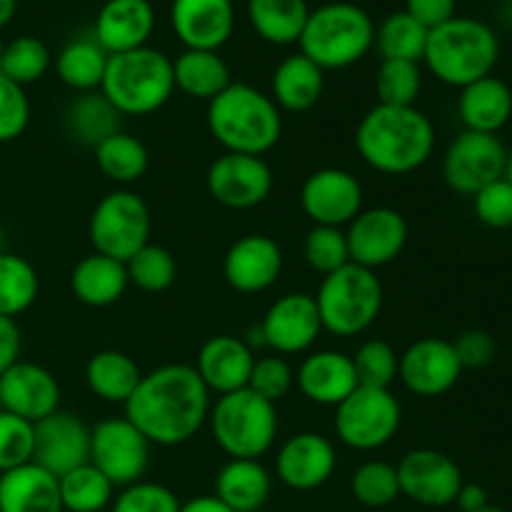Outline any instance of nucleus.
<instances>
[{
  "label": "nucleus",
  "instance_id": "nucleus-38",
  "mask_svg": "<svg viewBox=\"0 0 512 512\" xmlns=\"http://www.w3.org/2000/svg\"><path fill=\"white\" fill-rule=\"evenodd\" d=\"M430 30L420 25L413 15L405 10L390 13L383 23L375 25V45L383 60H410L423 63L425 45H428Z\"/></svg>",
  "mask_w": 512,
  "mask_h": 512
},
{
  "label": "nucleus",
  "instance_id": "nucleus-20",
  "mask_svg": "<svg viewBox=\"0 0 512 512\" xmlns=\"http://www.w3.org/2000/svg\"><path fill=\"white\" fill-rule=\"evenodd\" d=\"M33 463L63 478L70 470L90 463V428L68 410H55L35 423Z\"/></svg>",
  "mask_w": 512,
  "mask_h": 512
},
{
  "label": "nucleus",
  "instance_id": "nucleus-62",
  "mask_svg": "<svg viewBox=\"0 0 512 512\" xmlns=\"http://www.w3.org/2000/svg\"><path fill=\"white\" fill-rule=\"evenodd\" d=\"M0 413H3V403H0Z\"/></svg>",
  "mask_w": 512,
  "mask_h": 512
},
{
  "label": "nucleus",
  "instance_id": "nucleus-8",
  "mask_svg": "<svg viewBox=\"0 0 512 512\" xmlns=\"http://www.w3.org/2000/svg\"><path fill=\"white\" fill-rule=\"evenodd\" d=\"M313 298L325 333L335 338H355L378 320L385 293L375 270L348 263L325 275Z\"/></svg>",
  "mask_w": 512,
  "mask_h": 512
},
{
  "label": "nucleus",
  "instance_id": "nucleus-35",
  "mask_svg": "<svg viewBox=\"0 0 512 512\" xmlns=\"http://www.w3.org/2000/svg\"><path fill=\"white\" fill-rule=\"evenodd\" d=\"M65 130L75 143L95 150L105 138L118 133L120 113L100 90L78 93V98L65 108Z\"/></svg>",
  "mask_w": 512,
  "mask_h": 512
},
{
  "label": "nucleus",
  "instance_id": "nucleus-15",
  "mask_svg": "<svg viewBox=\"0 0 512 512\" xmlns=\"http://www.w3.org/2000/svg\"><path fill=\"white\" fill-rule=\"evenodd\" d=\"M400 495L423 508H448L455 503L465 478L453 458L433 448L410 450L395 465Z\"/></svg>",
  "mask_w": 512,
  "mask_h": 512
},
{
  "label": "nucleus",
  "instance_id": "nucleus-4",
  "mask_svg": "<svg viewBox=\"0 0 512 512\" xmlns=\"http://www.w3.org/2000/svg\"><path fill=\"white\" fill-rule=\"evenodd\" d=\"M500 58V38L485 20L455 15L430 30L423 63L440 83L465 88L493 75Z\"/></svg>",
  "mask_w": 512,
  "mask_h": 512
},
{
  "label": "nucleus",
  "instance_id": "nucleus-18",
  "mask_svg": "<svg viewBox=\"0 0 512 512\" xmlns=\"http://www.w3.org/2000/svg\"><path fill=\"white\" fill-rule=\"evenodd\" d=\"M463 375L450 340L420 338L408 345L398 363V380L418 398H440L458 385Z\"/></svg>",
  "mask_w": 512,
  "mask_h": 512
},
{
  "label": "nucleus",
  "instance_id": "nucleus-44",
  "mask_svg": "<svg viewBox=\"0 0 512 512\" xmlns=\"http://www.w3.org/2000/svg\"><path fill=\"white\" fill-rule=\"evenodd\" d=\"M423 90L420 63L410 60H380L375 73V95L383 105H415Z\"/></svg>",
  "mask_w": 512,
  "mask_h": 512
},
{
  "label": "nucleus",
  "instance_id": "nucleus-12",
  "mask_svg": "<svg viewBox=\"0 0 512 512\" xmlns=\"http://www.w3.org/2000/svg\"><path fill=\"white\" fill-rule=\"evenodd\" d=\"M508 153L498 135L463 130L445 150L443 180L450 190L473 198L485 185L505 178Z\"/></svg>",
  "mask_w": 512,
  "mask_h": 512
},
{
  "label": "nucleus",
  "instance_id": "nucleus-33",
  "mask_svg": "<svg viewBox=\"0 0 512 512\" xmlns=\"http://www.w3.org/2000/svg\"><path fill=\"white\" fill-rule=\"evenodd\" d=\"M138 363L120 350H100L85 363V385L95 398L110 405H125L138 388Z\"/></svg>",
  "mask_w": 512,
  "mask_h": 512
},
{
  "label": "nucleus",
  "instance_id": "nucleus-19",
  "mask_svg": "<svg viewBox=\"0 0 512 512\" xmlns=\"http://www.w3.org/2000/svg\"><path fill=\"white\" fill-rule=\"evenodd\" d=\"M338 468V453L333 440L320 433H295L280 445L275 455V475L280 483L298 493L318 490L333 478Z\"/></svg>",
  "mask_w": 512,
  "mask_h": 512
},
{
  "label": "nucleus",
  "instance_id": "nucleus-31",
  "mask_svg": "<svg viewBox=\"0 0 512 512\" xmlns=\"http://www.w3.org/2000/svg\"><path fill=\"white\" fill-rule=\"evenodd\" d=\"M273 478L260 460H228L215 475V498L235 512H258L268 503Z\"/></svg>",
  "mask_w": 512,
  "mask_h": 512
},
{
  "label": "nucleus",
  "instance_id": "nucleus-26",
  "mask_svg": "<svg viewBox=\"0 0 512 512\" xmlns=\"http://www.w3.org/2000/svg\"><path fill=\"white\" fill-rule=\"evenodd\" d=\"M155 30V10L150 0H105L95 15L93 38L108 55L148 45Z\"/></svg>",
  "mask_w": 512,
  "mask_h": 512
},
{
  "label": "nucleus",
  "instance_id": "nucleus-37",
  "mask_svg": "<svg viewBox=\"0 0 512 512\" xmlns=\"http://www.w3.org/2000/svg\"><path fill=\"white\" fill-rule=\"evenodd\" d=\"M93 153L100 173L110 183L123 185V188L143 178L150 165V153L143 140L135 138L133 133H125V130H118L110 138H105Z\"/></svg>",
  "mask_w": 512,
  "mask_h": 512
},
{
  "label": "nucleus",
  "instance_id": "nucleus-60",
  "mask_svg": "<svg viewBox=\"0 0 512 512\" xmlns=\"http://www.w3.org/2000/svg\"><path fill=\"white\" fill-rule=\"evenodd\" d=\"M478 512H508V510H503V508H495V505H488V508H483V510H478Z\"/></svg>",
  "mask_w": 512,
  "mask_h": 512
},
{
  "label": "nucleus",
  "instance_id": "nucleus-6",
  "mask_svg": "<svg viewBox=\"0 0 512 512\" xmlns=\"http://www.w3.org/2000/svg\"><path fill=\"white\" fill-rule=\"evenodd\" d=\"M100 93L120 115L158 113L175 93L173 58L150 45L110 55Z\"/></svg>",
  "mask_w": 512,
  "mask_h": 512
},
{
  "label": "nucleus",
  "instance_id": "nucleus-21",
  "mask_svg": "<svg viewBox=\"0 0 512 512\" xmlns=\"http://www.w3.org/2000/svg\"><path fill=\"white\" fill-rule=\"evenodd\" d=\"M0 403L5 413L35 425L60 410V383L43 365L18 360L0 375Z\"/></svg>",
  "mask_w": 512,
  "mask_h": 512
},
{
  "label": "nucleus",
  "instance_id": "nucleus-52",
  "mask_svg": "<svg viewBox=\"0 0 512 512\" xmlns=\"http://www.w3.org/2000/svg\"><path fill=\"white\" fill-rule=\"evenodd\" d=\"M455 355H458L463 370H480L493 363L495 358V340L485 330H465L453 340Z\"/></svg>",
  "mask_w": 512,
  "mask_h": 512
},
{
  "label": "nucleus",
  "instance_id": "nucleus-51",
  "mask_svg": "<svg viewBox=\"0 0 512 512\" xmlns=\"http://www.w3.org/2000/svg\"><path fill=\"white\" fill-rule=\"evenodd\" d=\"M475 218L495 230L512 228V185L505 178L485 185L473 195Z\"/></svg>",
  "mask_w": 512,
  "mask_h": 512
},
{
  "label": "nucleus",
  "instance_id": "nucleus-53",
  "mask_svg": "<svg viewBox=\"0 0 512 512\" xmlns=\"http://www.w3.org/2000/svg\"><path fill=\"white\" fill-rule=\"evenodd\" d=\"M403 10L413 15L420 25L433 30L458 15V0H405Z\"/></svg>",
  "mask_w": 512,
  "mask_h": 512
},
{
  "label": "nucleus",
  "instance_id": "nucleus-9",
  "mask_svg": "<svg viewBox=\"0 0 512 512\" xmlns=\"http://www.w3.org/2000/svg\"><path fill=\"white\" fill-rule=\"evenodd\" d=\"M153 218L150 208L138 193L115 188L98 200L88 223V238L93 253L128 263L143 245L150 243Z\"/></svg>",
  "mask_w": 512,
  "mask_h": 512
},
{
  "label": "nucleus",
  "instance_id": "nucleus-28",
  "mask_svg": "<svg viewBox=\"0 0 512 512\" xmlns=\"http://www.w3.org/2000/svg\"><path fill=\"white\" fill-rule=\"evenodd\" d=\"M458 115L465 130L498 135L512 118V90L495 75L475 80L460 88Z\"/></svg>",
  "mask_w": 512,
  "mask_h": 512
},
{
  "label": "nucleus",
  "instance_id": "nucleus-34",
  "mask_svg": "<svg viewBox=\"0 0 512 512\" xmlns=\"http://www.w3.org/2000/svg\"><path fill=\"white\" fill-rule=\"evenodd\" d=\"M250 28L270 45H295L308 23V0H248Z\"/></svg>",
  "mask_w": 512,
  "mask_h": 512
},
{
  "label": "nucleus",
  "instance_id": "nucleus-61",
  "mask_svg": "<svg viewBox=\"0 0 512 512\" xmlns=\"http://www.w3.org/2000/svg\"><path fill=\"white\" fill-rule=\"evenodd\" d=\"M3 50H5V43H3V38H0V60H3Z\"/></svg>",
  "mask_w": 512,
  "mask_h": 512
},
{
  "label": "nucleus",
  "instance_id": "nucleus-13",
  "mask_svg": "<svg viewBox=\"0 0 512 512\" xmlns=\"http://www.w3.org/2000/svg\"><path fill=\"white\" fill-rule=\"evenodd\" d=\"M275 185L273 168L260 155L223 153L210 163L205 188L215 203L230 210H250L270 198Z\"/></svg>",
  "mask_w": 512,
  "mask_h": 512
},
{
  "label": "nucleus",
  "instance_id": "nucleus-36",
  "mask_svg": "<svg viewBox=\"0 0 512 512\" xmlns=\"http://www.w3.org/2000/svg\"><path fill=\"white\" fill-rule=\"evenodd\" d=\"M108 60L110 55L100 48L98 40L78 38L63 45L55 55V73L60 83L68 85L75 93H93L103 85Z\"/></svg>",
  "mask_w": 512,
  "mask_h": 512
},
{
  "label": "nucleus",
  "instance_id": "nucleus-56",
  "mask_svg": "<svg viewBox=\"0 0 512 512\" xmlns=\"http://www.w3.org/2000/svg\"><path fill=\"white\" fill-rule=\"evenodd\" d=\"M180 512H235L230 510L223 500H218L215 495H198V498H190L188 503H180Z\"/></svg>",
  "mask_w": 512,
  "mask_h": 512
},
{
  "label": "nucleus",
  "instance_id": "nucleus-1",
  "mask_svg": "<svg viewBox=\"0 0 512 512\" xmlns=\"http://www.w3.org/2000/svg\"><path fill=\"white\" fill-rule=\"evenodd\" d=\"M210 405L213 398L198 370L193 365L170 363L145 373L123 410L150 445L175 448L203 430Z\"/></svg>",
  "mask_w": 512,
  "mask_h": 512
},
{
  "label": "nucleus",
  "instance_id": "nucleus-55",
  "mask_svg": "<svg viewBox=\"0 0 512 512\" xmlns=\"http://www.w3.org/2000/svg\"><path fill=\"white\" fill-rule=\"evenodd\" d=\"M455 505H458L463 512H478V510L488 508L490 505L488 490L478 483H463L458 498H455Z\"/></svg>",
  "mask_w": 512,
  "mask_h": 512
},
{
  "label": "nucleus",
  "instance_id": "nucleus-22",
  "mask_svg": "<svg viewBox=\"0 0 512 512\" xmlns=\"http://www.w3.org/2000/svg\"><path fill=\"white\" fill-rule=\"evenodd\" d=\"M283 263V250L273 238L250 233L228 248L223 258V278L238 293L255 295L278 283Z\"/></svg>",
  "mask_w": 512,
  "mask_h": 512
},
{
  "label": "nucleus",
  "instance_id": "nucleus-24",
  "mask_svg": "<svg viewBox=\"0 0 512 512\" xmlns=\"http://www.w3.org/2000/svg\"><path fill=\"white\" fill-rule=\"evenodd\" d=\"M295 385L308 403L338 408L360 383L350 355L340 350H315L305 355L295 370Z\"/></svg>",
  "mask_w": 512,
  "mask_h": 512
},
{
  "label": "nucleus",
  "instance_id": "nucleus-39",
  "mask_svg": "<svg viewBox=\"0 0 512 512\" xmlns=\"http://www.w3.org/2000/svg\"><path fill=\"white\" fill-rule=\"evenodd\" d=\"M58 488L65 512H103L115 498V485L93 463L65 473L58 478Z\"/></svg>",
  "mask_w": 512,
  "mask_h": 512
},
{
  "label": "nucleus",
  "instance_id": "nucleus-58",
  "mask_svg": "<svg viewBox=\"0 0 512 512\" xmlns=\"http://www.w3.org/2000/svg\"><path fill=\"white\" fill-rule=\"evenodd\" d=\"M505 180L512 185V153H508V165H505Z\"/></svg>",
  "mask_w": 512,
  "mask_h": 512
},
{
  "label": "nucleus",
  "instance_id": "nucleus-3",
  "mask_svg": "<svg viewBox=\"0 0 512 512\" xmlns=\"http://www.w3.org/2000/svg\"><path fill=\"white\" fill-rule=\"evenodd\" d=\"M208 130L225 153L260 155L278 145L283 113L268 93L248 83H230L208 103Z\"/></svg>",
  "mask_w": 512,
  "mask_h": 512
},
{
  "label": "nucleus",
  "instance_id": "nucleus-41",
  "mask_svg": "<svg viewBox=\"0 0 512 512\" xmlns=\"http://www.w3.org/2000/svg\"><path fill=\"white\" fill-rule=\"evenodd\" d=\"M53 55L48 45L33 35H20L5 43L3 60H0V73L18 85H33L50 70Z\"/></svg>",
  "mask_w": 512,
  "mask_h": 512
},
{
  "label": "nucleus",
  "instance_id": "nucleus-10",
  "mask_svg": "<svg viewBox=\"0 0 512 512\" xmlns=\"http://www.w3.org/2000/svg\"><path fill=\"white\" fill-rule=\"evenodd\" d=\"M400 423H403V408L393 390L358 385L335 408L333 428L345 448L373 453L385 448L398 435Z\"/></svg>",
  "mask_w": 512,
  "mask_h": 512
},
{
  "label": "nucleus",
  "instance_id": "nucleus-29",
  "mask_svg": "<svg viewBox=\"0 0 512 512\" xmlns=\"http://www.w3.org/2000/svg\"><path fill=\"white\" fill-rule=\"evenodd\" d=\"M0 512H65L58 478L35 463L0 473Z\"/></svg>",
  "mask_w": 512,
  "mask_h": 512
},
{
  "label": "nucleus",
  "instance_id": "nucleus-47",
  "mask_svg": "<svg viewBox=\"0 0 512 512\" xmlns=\"http://www.w3.org/2000/svg\"><path fill=\"white\" fill-rule=\"evenodd\" d=\"M35 425L13 413H0V473L33 463Z\"/></svg>",
  "mask_w": 512,
  "mask_h": 512
},
{
  "label": "nucleus",
  "instance_id": "nucleus-49",
  "mask_svg": "<svg viewBox=\"0 0 512 512\" xmlns=\"http://www.w3.org/2000/svg\"><path fill=\"white\" fill-rule=\"evenodd\" d=\"M110 512H180V500L165 485L140 480L115 495Z\"/></svg>",
  "mask_w": 512,
  "mask_h": 512
},
{
  "label": "nucleus",
  "instance_id": "nucleus-27",
  "mask_svg": "<svg viewBox=\"0 0 512 512\" xmlns=\"http://www.w3.org/2000/svg\"><path fill=\"white\" fill-rule=\"evenodd\" d=\"M325 90V70L318 68L303 53H293L280 60L270 78V98L278 105L280 113H305L315 108L323 98Z\"/></svg>",
  "mask_w": 512,
  "mask_h": 512
},
{
  "label": "nucleus",
  "instance_id": "nucleus-16",
  "mask_svg": "<svg viewBox=\"0 0 512 512\" xmlns=\"http://www.w3.org/2000/svg\"><path fill=\"white\" fill-rule=\"evenodd\" d=\"M323 333L318 305L308 293H288L275 300L260 323L258 335L275 355L308 353Z\"/></svg>",
  "mask_w": 512,
  "mask_h": 512
},
{
  "label": "nucleus",
  "instance_id": "nucleus-57",
  "mask_svg": "<svg viewBox=\"0 0 512 512\" xmlns=\"http://www.w3.org/2000/svg\"><path fill=\"white\" fill-rule=\"evenodd\" d=\"M18 13V0H0V30L10 23Z\"/></svg>",
  "mask_w": 512,
  "mask_h": 512
},
{
  "label": "nucleus",
  "instance_id": "nucleus-25",
  "mask_svg": "<svg viewBox=\"0 0 512 512\" xmlns=\"http://www.w3.org/2000/svg\"><path fill=\"white\" fill-rule=\"evenodd\" d=\"M253 363L255 355L250 343L235 335H215L205 340L193 368L198 370L210 395H228L248 388Z\"/></svg>",
  "mask_w": 512,
  "mask_h": 512
},
{
  "label": "nucleus",
  "instance_id": "nucleus-46",
  "mask_svg": "<svg viewBox=\"0 0 512 512\" xmlns=\"http://www.w3.org/2000/svg\"><path fill=\"white\" fill-rule=\"evenodd\" d=\"M303 258L315 273L325 275L335 273L343 265L350 263L348 238L343 228H328V225H313L305 235Z\"/></svg>",
  "mask_w": 512,
  "mask_h": 512
},
{
  "label": "nucleus",
  "instance_id": "nucleus-40",
  "mask_svg": "<svg viewBox=\"0 0 512 512\" xmlns=\"http://www.w3.org/2000/svg\"><path fill=\"white\" fill-rule=\"evenodd\" d=\"M40 293L38 270L15 253H0V315L18 318L33 308Z\"/></svg>",
  "mask_w": 512,
  "mask_h": 512
},
{
  "label": "nucleus",
  "instance_id": "nucleus-45",
  "mask_svg": "<svg viewBox=\"0 0 512 512\" xmlns=\"http://www.w3.org/2000/svg\"><path fill=\"white\" fill-rule=\"evenodd\" d=\"M353 368L358 375V383L365 388H390L398 380L400 355L388 340L370 338L355 350Z\"/></svg>",
  "mask_w": 512,
  "mask_h": 512
},
{
  "label": "nucleus",
  "instance_id": "nucleus-43",
  "mask_svg": "<svg viewBox=\"0 0 512 512\" xmlns=\"http://www.w3.org/2000/svg\"><path fill=\"white\" fill-rule=\"evenodd\" d=\"M130 285H135L143 293H163L178 278V265L173 253L163 245L148 243L125 263Z\"/></svg>",
  "mask_w": 512,
  "mask_h": 512
},
{
  "label": "nucleus",
  "instance_id": "nucleus-23",
  "mask_svg": "<svg viewBox=\"0 0 512 512\" xmlns=\"http://www.w3.org/2000/svg\"><path fill=\"white\" fill-rule=\"evenodd\" d=\"M170 25L185 50H220L235 33L233 0H173Z\"/></svg>",
  "mask_w": 512,
  "mask_h": 512
},
{
  "label": "nucleus",
  "instance_id": "nucleus-2",
  "mask_svg": "<svg viewBox=\"0 0 512 512\" xmlns=\"http://www.w3.org/2000/svg\"><path fill=\"white\" fill-rule=\"evenodd\" d=\"M363 163L383 175L423 168L435 150V125L418 105H373L355 128Z\"/></svg>",
  "mask_w": 512,
  "mask_h": 512
},
{
  "label": "nucleus",
  "instance_id": "nucleus-30",
  "mask_svg": "<svg viewBox=\"0 0 512 512\" xmlns=\"http://www.w3.org/2000/svg\"><path fill=\"white\" fill-rule=\"evenodd\" d=\"M128 270L120 260L108 255L90 253L70 273V290L75 300L88 308H108L118 303L128 290Z\"/></svg>",
  "mask_w": 512,
  "mask_h": 512
},
{
  "label": "nucleus",
  "instance_id": "nucleus-54",
  "mask_svg": "<svg viewBox=\"0 0 512 512\" xmlns=\"http://www.w3.org/2000/svg\"><path fill=\"white\" fill-rule=\"evenodd\" d=\"M20 348H23V338H20V328L13 318L0 315V375L20 360Z\"/></svg>",
  "mask_w": 512,
  "mask_h": 512
},
{
  "label": "nucleus",
  "instance_id": "nucleus-17",
  "mask_svg": "<svg viewBox=\"0 0 512 512\" xmlns=\"http://www.w3.org/2000/svg\"><path fill=\"white\" fill-rule=\"evenodd\" d=\"M363 185L350 170L320 168L300 188V208L313 225L345 228L363 210Z\"/></svg>",
  "mask_w": 512,
  "mask_h": 512
},
{
  "label": "nucleus",
  "instance_id": "nucleus-5",
  "mask_svg": "<svg viewBox=\"0 0 512 512\" xmlns=\"http://www.w3.org/2000/svg\"><path fill=\"white\" fill-rule=\"evenodd\" d=\"M375 45V23L368 10L348 0L318 5L298 40L305 58L323 70H345L360 63Z\"/></svg>",
  "mask_w": 512,
  "mask_h": 512
},
{
  "label": "nucleus",
  "instance_id": "nucleus-14",
  "mask_svg": "<svg viewBox=\"0 0 512 512\" xmlns=\"http://www.w3.org/2000/svg\"><path fill=\"white\" fill-rule=\"evenodd\" d=\"M408 220L400 210L378 205V208L360 210L348 223L350 263L360 268L378 270L400 258L408 245Z\"/></svg>",
  "mask_w": 512,
  "mask_h": 512
},
{
  "label": "nucleus",
  "instance_id": "nucleus-32",
  "mask_svg": "<svg viewBox=\"0 0 512 512\" xmlns=\"http://www.w3.org/2000/svg\"><path fill=\"white\" fill-rule=\"evenodd\" d=\"M173 78L175 90L208 103L233 83V75L220 50H183L173 60Z\"/></svg>",
  "mask_w": 512,
  "mask_h": 512
},
{
  "label": "nucleus",
  "instance_id": "nucleus-48",
  "mask_svg": "<svg viewBox=\"0 0 512 512\" xmlns=\"http://www.w3.org/2000/svg\"><path fill=\"white\" fill-rule=\"evenodd\" d=\"M248 388L268 403H280L295 388V373L283 355H263L253 363Z\"/></svg>",
  "mask_w": 512,
  "mask_h": 512
},
{
  "label": "nucleus",
  "instance_id": "nucleus-42",
  "mask_svg": "<svg viewBox=\"0 0 512 512\" xmlns=\"http://www.w3.org/2000/svg\"><path fill=\"white\" fill-rule=\"evenodd\" d=\"M350 493L365 508H388L400 498L398 470L385 460H368L355 468L350 478Z\"/></svg>",
  "mask_w": 512,
  "mask_h": 512
},
{
  "label": "nucleus",
  "instance_id": "nucleus-7",
  "mask_svg": "<svg viewBox=\"0 0 512 512\" xmlns=\"http://www.w3.org/2000/svg\"><path fill=\"white\" fill-rule=\"evenodd\" d=\"M210 433L230 460H260L278 438V410L250 388L218 395L210 405Z\"/></svg>",
  "mask_w": 512,
  "mask_h": 512
},
{
  "label": "nucleus",
  "instance_id": "nucleus-59",
  "mask_svg": "<svg viewBox=\"0 0 512 512\" xmlns=\"http://www.w3.org/2000/svg\"><path fill=\"white\" fill-rule=\"evenodd\" d=\"M0 253H5V230H3V225H0Z\"/></svg>",
  "mask_w": 512,
  "mask_h": 512
},
{
  "label": "nucleus",
  "instance_id": "nucleus-50",
  "mask_svg": "<svg viewBox=\"0 0 512 512\" xmlns=\"http://www.w3.org/2000/svg\"><path fill=\"white\" fill-rule=\"evenodd\" d=\"M30 123V100L23 85L0 73V143H13Z\"/></svg>",
  "mask_w": 512,
  "mask_h": 512
},
{
  "label": "nucleus",
  "instance_id": "nucleus-11",
  "mask_svg": "<svg viewBox=\"0 0 512 512\" xmlns=\"http://www.w3.org/2000/svg\"><path fill=\"white\" fill-rule=\"evenodd\" d=\"M150 448L128 418H105L90 428V463L115 485L128 488L148 473Z\"/></svg>",
  "mask_w": 512,
  "mask_h": 512
}]
</instances>
